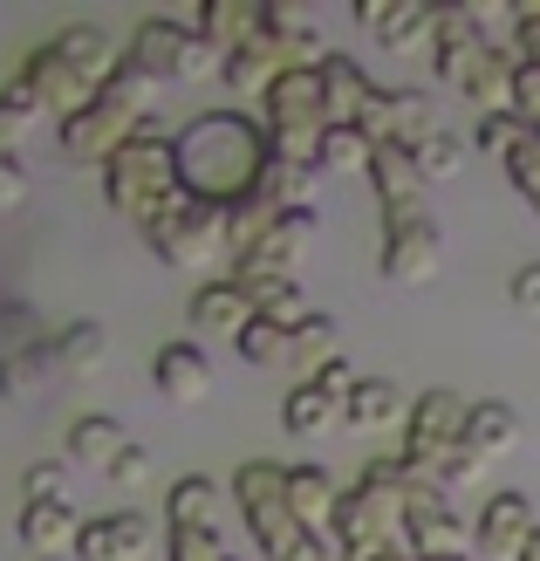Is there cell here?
Returning <instances> with one entry per match:
<instances>
[{"mask_svg":"<svg viewBox=\"0 0 540 561\" xmlns=\"http://www.w3.org/2000/svg\"><path fill=\"white\" fill-rule=\"evenodd\" d=\"M48 335H42V316L27 301H0V363H14L27 350H42Z\"/></svg>","mask_w":540,"mask_h":561,"instance_id":"836d02e7","label":"cell"},{"mask_svg":"<svg viewBox=\"0 0 540 561\" xmlns=\"http://www.w3.org/2000/svg\"><path fill=\"white\" fill-rule=\"evenodd\" d=\"M369 137L356 124H329L322 130V151H315V172H369Z\"/></svg>","mask_w":540,"mask_h":561,"instance_id":"1f68e13d","label":"cell"},{"mask_svg":"<svg viewBox=\"0 0 540 561\" xmlns=\"http://www.w3.org/2000/svg\"><path fill=\"white\" fill-rule=\"evenodd\" d=\"M466 445L479 459H499V453H514L520 445V411L506 404V398H486V404H472V417H466Z\"/></svg>","mask_w":540,"mask_h":561,"instance_id":"cb8c5ba5","label":"cell"},{"mask_svg":"<svg viewBox=\"0 0 540 561\" xmlns=\"http://www.w3.org/2000/svg\"><path fill=\"white\" fill-rule=\"evenodd\" d=\"M383 247H377V274L397 280V288H424L438 274V254H445V233L432 213H383Z\"/></svg>","mask_w":540,"mask_h":561,"instance_id":"52a82bcc","label":"cell"},{"mask_svg":"<svg viewBox=\"0 0 540 561\" xmlns=\"http://www.w3.org/2000/svg\"><path fill=\"white\" fill-rule=\"evenodd\" d=\"M21 541L42 561H62V548L82 541V514L69 507V500H35V507H21Z\"/></svg>","mask_w":540,"mask_h":561,"instance_id":"ac0fdd59","label":"cell"},{"mask_svg":"<svg viewBox=\"0 0 540 561\" xmlns=\"http://www.w3.org/2000/svg\"><path fill=\"white\" fill-rule=\"evenodd\" d=\"M219 561H233V554H219Z\"/></svg>","mask_w":540,"mask_h":561,"instance_id":"f907efd6","label":"cell"},{"mask_svg":"<svg viewBox=\"0 0 540 561\" xmlns=\"http://www.w3.org/2000/svg\"><path fill=\"white\" fill-rule=\"evenodd\" d=\"M137 130H145V124L124 117V110L90 103V110H76V117L62 124V151H69V164H110V158H117Z\"/></svg>","mask_w":540,"mask_h":561,"instance_id":"7c38bea8","label":"cell"},{"mask_svg":"<svg viewBox=\"0 0 540 561\" xmlns=\"http://www.w3.org/2000/svg\"><path fill=\"white\" fill-rule=\"evenodd\" d=\"M356 21L383 48H432V8L424 0H356Z\"/></svg>","mask_w":540,"mask_h":561,"instance_id":"2e32d148","label":"cell"},{"mask_svg":"<svg viewBox=\"0 0 540 561\" xmlns=\"http://www.w3.org/2000/svg\"><path fill=\"white\" fill-rule=\"evenodd\" d=\"M514 117H527L540 130V62H527V55H520V69H514Z\"/></svg>","mask_w":540,"mask_h":561,"instance_id":"7bdbcfd3","label":"cell"},{"mask_svg":"<svg viewBox=\"0 0 540 561\" xmlns=\"http://www.w3.org/2000/svg\"><path fill=\"white\" fill-rule=\"evenodd\" d=\"M527 541H533L527 493H486V507H479V520H472V548L479 554H499V561H520Z\"/></svg>","mask_w":540,"mask_h":561,"instance_id":"4fadbf2b","label":"cell"},{"mask_svg":"<svg viewBox=\"0 0 540 561\" xmlns=\"http://www.w3.org/2000/svg\"><path fill=\"white\" fill-rule=\"evenodd\" d=\"M185 316H192V329H226V335L240 343V329H246L253 316H261V308H253V295L240 288L233 274H212L206 288L192 295V308H185Z\"/></svg>","mask_w":540,"mask_h":561,"instance_id":"e0dca14e","label":"cell"},{"mask_svg":"<svg viewBox=\"0 0 540 561\" xmlns=\"http://www.w3.org/2000/svg\"><path fill=\"white\" fill-rule=\"evenodd\" d=\"M35 124H42L35 103H27L21 90H0V158H21V145L35 137Z\"/></svg>","mask_w":540,"mask_h":561,"instance_id":"d590c367","label":"cell"},{"mask_svg":"<svg viewBox=\"0 0 540 561\" xmlns=\"http://www.w3.org/2000/svg\"><path fill=\"white\" fill-rule=\"evenodd\" d=\"M472 527L451 514V500L438 486H411L404 493V554L411 561H438V554H466Z\"/></svg>","mask_w":540,"mask_h":561,"instance_id":"ba28073f","label":"cell"},{"mask_svg":"<svg viewBox=\"0 0 540 561\" xmlns=\"http://www.w3.org/2000/svg\"><path fill=\"white\" fill-rule=\"evenodd\" d=\"M151 480H158V459L145 453V445H124L117 466H110V486H117V493H145Z\"/></svg>","mask_w":540,"mask_h":561,"instance_id":"ab89813d","label":"cell"},{"mask_svg":"<svg viewBox=\"0 0 540 561\" xmlns=\"http://www.w3.org/2000/svg\"><path fill=\"white\" fill-rule=\"evenodd\" d=\"M377 96V82H369L356 69V55H322V103H329V124H356L363 117V103Z\"/></svg>","mask_w":540,"mask_h":561,"instance_id":"ffe728a7","label":"cell"},{"mask_svg":"<svg viewBox=\"0 0 540 561\" xmlns=\"http://www.w3.org/2000/svg\"><path fill=\"white\" fill-rule=\"evenodd\" d=\"M55 370H62V377L110 370V329L103 322H69L62 335H55Z\"/></svg>","mask_w":540,"mask_h":561,"instance_id":"4316f807","label":"cell"},{"mask_svg":"<svg viewBox=\"0 0 540 561\" xmlns=\"http://www.w3.org/2000/svg\"><path fill=\"white\" fill-rule=\"evenodd\" d=\"M179 145V185L185 199H206V206H240L253 199L261 185V164H267V130H253L240 110H219V117H198Z\"/></svg>","mask_w":540,"mask_h":561,"instance_id":"6da1fadb","label":"cell"},{"mask_svg":"<svg viewBox=\"0 0 540 561\" xmlns=\"http://www.w3.org/2000/svg\"><path fill=\"white\" fill-rule=\"evenodd\" d=\"M42 377H55V335L42 350H27V356H14V363H0V398H27Z\"/></svg>","mask_w":540,"mask_h":561,"instance_id":"8d00e7d4","label":"cell"},{"mask_svg":"<svg viewBox=\"0 0 540 561\" xmlns=\"http://www.w3.org/2000/svg\"><path fill=\"white\" fill-rule=\"evenodd\" d=\"M486 158H499V164H514L527 145H533V124L527 117H514V110H499V117H479V137H472Z\"/></svg>","mask_w":540,"mask_h":561,"instance_id":"d6a6232c","label":"cell"},{"mask_svg":"<svg viewBox=\"0 0 540 561\" xmlns=\"http://www.w3.org/2000/svg\"><path fill=\"white\" fill-rule=\"evenodd\" d=\"M14 90H21L27 103H35V110H55L62 124L76 117V110H90V103H96V90H90V82H82V76H76V69H69L55 48H35V55H27Z\"/></svg>","mask_w":540,"mask_h":561,"instance_id":"30bf717a","label":"cell"},{"mask_svg":"<svg viewBox=\"0 0 540 561\" xmlns=\"http://www.w3.org/2000/svg\"><path fill=\"white\" fill-rule=\"evenodd\" d=\"M151 390L164 404H206L212 398V363L198 343H164L151 356Z\"/></svg>","mask_w":540,"mask_h":561,"instance_id":"5bb4252c","label":"cell"},{"mask_svg":"<svg viewBox=\"0 0 540 561\" xmlns=\"http://www.w3.org/2000/svg\"><path fill=\"white\" fill-rule=\"evenodd\" d=\"M96 103H103V110H124V117H137V124H145V110L158 103V76H151V69H137L130 55H124V62L110 69V82L96 90Z\"/></svg>","mask_w":540,"mask_h":561,"instance_id":"f546056e","label":"cell"},{"mask_svg":"<svg viewBox=\"0 0 540 561\" xmlns=\"http://www.w3.org/2000/svg\"><path fill=\"white\" fill-rule=\"evenodd\" d=\"M192 27H198V35H206L219 55H233V48H246L253 35H261V8H246V0H206Z\"/></svg>","mask_w":540,"mask_h":561,"instance_id":"d4e9b609","label":"cell"},{"mask_svg":"<svg viewBox=\"0 0 540 561\" xmlns=\"http://www.w3.org/2000/svg\"><path fill=\"white\" fill-rule=\"evenodd\" d=\"M438 561H472V554H438Z\"/></svg>","mask_w":540,"mask_h":561,"instance_id":"681fc988","label":"cell"},{"mask_svg":"<svg viewBox=\"0 0 540 561\" xmlns=\"http://www.w3.org/2000/svg\"><path fill=\"white\" fill-rule=\"evenodd\" d=\"M130 62L151 69L158 82H206L226 55L198 35V27H185V21H145L130 35Z\"/></svg>","mask_w":540,"mask_h":561,"instance_id":"5b68a950","label":"cell"},{"mask_svg":"<svg viewBox=\"0 0 540 561\" xmlns=\"http://www.w3.org/2000/svg\"><path fill=\"white\" fill-rule=\"evenodd\" d=\"M335 500H343V486L329 480V466H288V507L308 535H329L335 527Z\"/></svg>","mask_w":540,"mask_h":561,"instance_id":"d6986e66","label":"cell"},{"mask_svg":"<svg viewBox=\"0 0 540 561\" xmlns=\"http://www.w3.org/2000/svg\"><path fill=\"white\" fill-rule=\"evenodd\" d=\"M233 500H240V514H246V527H253V541L267 548V561H280L308 527L295 520V507H288V466H274V459H246L240 472H233Z\"/></svg>","mask_w":540,"mask_h":561,"instance_id":"277c9868","label":"cell"},{"mask_svg":"<svg viewBox=\"0 0 540 561\" xmlns=\"http://www.w3.org/2000/svg\"><path fill=\"white\" fill-rule=\"evenodd\" d=\"M280 69H288V62H280V55H274L261 35H253L246 48H233V55L219 62L226 90H233V96H261V103H267V90H274V76H280Z\"/></svg>","mask_w":540,"mask_h":561,"instance_id":"484cf974","label":"cell"},{"mask_svg":"<svg viewBox=\"0 0 540 561\" xmlns=\"http://www.w3.org/2000/svg\"><path fill=\"white\" fill-rule=\"evenodd\" d=\"M411 158H417L424 179H459L466 172V137L438 130V137H424V145H411Z\"/></svg>","mask_w":540,"mask_h":561,"instance_id":"f35d334b","label":"cell"},{"mask_svg":"<svg viewBox=\"0 0 540 561\" xmlns=\"http://www.w3.org/2000/svg\"><path fill=\"white\" fill-rule=\"evenodd\" d=\"M506 179H514V192L527 199V213L540 219V130H533V145H527L514 164H506Z\"/></svg>","mask_w":540,"mask_h":561,"instance_id":"b9f144b4","label":"cell"},{"mask_svg":"<svg viewBox=\"0 0 540 561\" xmlns=\"http://www.w3.org/2000/svg\"><path fill=\"white\" fill-rule=\"evenodd\" d=\"M179 527L219 535V486L206 472H185V480H172V493H164V535H179Z\"/></svg>","mask_w":540,"mask_h":561,"instance_id":"44dd1931","label":"cell"},{"mask_svg":"<svg viewBox=\"0 0 540 561\" xmlns=\"http://www.w3.org/2000/svg\"><path fill=\"white\" fill-rule=\"evenodd\" d=\"M48 48L62 55V62H69L82 82H90V90H103V82H110V69L124 62V55H110V35H103V27H62V35H55Z\"/></svg>","mask_w":540,"mask_h":561,"instance_id":"603a6c76","label":"cell"},{"mask_svg":"<svg viewBox=\"0 0 540 561\" xmlns=\"http://www.w3.org/2000/svg\"><path fill=\"white\" fill-rule=\"evenodd\" d=\"M158 541V520L137 514V507H117L103 520H82V541H76V561H145Z\"/></svg>","mask_w":540,"mask_h":561,"instance_id":"8fae6325","label":"cell"},{"mask_svg":"<svg viewBox=\"0 0 540 561\" xmlns=\"http://www.w3.org/2000/svg\"><path fill=\"white\" fill-rule=\"evenodd\" d=\"M377 561H411V554H404V548H397V554H377Z\"/></svg>","mask_w":540,"mask_h":561,"instance_id":"c3c4849f","label":"cell"},{"mask_svg":"<svg viewBox=\"0 0 540 561\" xmlns=\"http://www.w3.org/2000/svg\"><path fill=\"white\" fill-rule=\"evenodd\" d=\"M369 185H377L383 213H424V185H432V179L417 172L411 145H377V151H369Z\"/></svg>","mask_w":540,"mask_h":561,"instance_id":"9a60e30c","label":"cell"},{"mask_svg":"<svg viewBox=\"0 0 540 561\" xmlns=\"http://www.w3.org/2000/svg\"><path fill=\"white\" fill-rule=\"evenodd\" d=\"M466 417H472V404L459 398V390H424V398H411V417H404V466L417 472V486H432L438 459L466 438Z\"/></svg>","mask_w":540,"mask_h":561,"instance_id":"8992f818","label":"cell"},{"mask_svg":"<svg viewBox=\"0 0 540 561\" xmlns=\"http://www.w3.org/2000/svg\"><path fill=\"white\" fill-rule=\"evenodd\" d=\"M179 199H185V185H179V145H172V137H158L151 124L103 164V206L137 219V227H151V219L164 206H179Z\"/></svg>","mask_w":540,"mask_h":561,"instance_id":"7a4b0ae2","label":"cell"},{"mask_svg":"<svg viewBox=\"0 0 540 561\" xmlns=\"http://www.w3.org/2000/svg\"><path fill=\"white\" fill-rule=\"evenodd\" d=\"M520 561H540V527H533V541L520 548Z\"/></svg>","mask_w":540,"mask_h":561,"instance_id":"7dc6e473","label":"cell"},{"mask_svg":"<svg viewBox=\"0 0 540 561\" xmlns=\"http://www.w3.org/2000/svg\"><path fill=\"white\" fill-rule=\"evenodd\" d=\"M172 541V561H219V535H206V527H179Z\"/></svg>","mask_w":540,"mask_h":561,"instance_id":"ee69618b","label":"cell"},{"mask_svg":"<svg viewBox=\"0 0 540 561\" xmlns=\"http://www.w3.org/2000/svg\"><path fill=\"white\" fill-rule=\"evenodd\" d=\"M343 398H329L322 383H295L288 398H280V425H288L295 438H329L335 425H343Z\"/></svg>","mask_w":540,"mask_h":561,"instance_id":"7402d4cb","label":"cell"},{"mask_svg":"<svg viewBox=\"0 0 540 561\" xmlns=\"http://www.w3.org/2000/svg\"><path fill=\"white\" fill-rule=\"evenodd\" d=\"M514 308H527V316H540V261H527L514 274Z\"/></svg>","mask_w":540,"mask_h":561,"instance_id":"bcb514c9","label":"cell"},{"mask_svg":"<svg viewBox=\"0 0 540 561\" xmlns=\"http://www.w3.org/2000/svg\"><path fill=\"white\" fill-rule=\"evenodd\" d=\"M335 329H343V322H335V316H322V308H315V316H308L301 329H288V363L301 370V383L315 377L322 363H335V356H343V350H335Z\"/></svg>","mask_w":540,"mask_h":561,"instance_id":"4dcf8cb0","label":"cell"},{"mask_svg":"<svg viewBox=\"0 0 540 561\" xmlns=\"http://www.w3.org/2000/svg\"><path fill=\"white\" fill-rule=\"evenodd\" d=\"M27 206V164L21 158H0V213Z\"/></svg>","mask_w":540,"mask_h":561,"instance_id":"f6af8a7d","label":"cell"},{"mask_svg":"<svg viewBox=\"0 0 540 561\" xmlns=\"http://www.w3.org/2000/svg\"><path fill=\"white\" fill-rule=\"evenodd\" d=\"M356 130L369 137V145H424V137H438V103L424 96V90H377L363 103V117Z\"/></svg>","mask_w":540,"mask_h":561,"instance_id":"9c48e42d","label":"cell"},{"mask_svg":"<svg viewBox=\"0 0 540 561\" xmlns=\"http://www.w3.org/2000/svg\"><path fill=\"white\" fill-rule=\"evenodd\" d=\"M253 308H261L267 322H280V329H301L315 308H308V295H301V280H267V288H253Z\"/></svg>","mask_w":540,"mask_h":561,"instance_id":"e575fe53","label":"cell"},{"mask_svg":"<svg viewBox=\"0 0 540 561\" xmlns=\"http://www.w3.org/2000/svg\"><path fill=\"white\" fill-rule=\"evenodd\" d=\"M343 411H349V425H397V417H411V398H404V383H390V377H356Z\"/></svg>","mask_w":540,"mask_h":561,"instance_id":"f1b7e54d","label":"cell"},{"mask_svg":"<svg viewBox=\"0 0 540 561\" xmlns=\"http://www.w3.org/2000/svg\"><path fill=\"white\" fill-rule=\"evenodd\" d=\"M124 445H130V432L117 425V417H103V411H90V417H76V425H69V459L76 466H103L110 472Z\"/></svg>","mask_w":540,"mask_h":561,"instance_id":"83f0119b","label":"cell"},{"mask_svg":"<svg viewBox=\"0 0 540 561\" xmlns=\"http://www.w3.org/2000/svg\"><path fill=\"white\" fill-rule=\"evenodd\" d=\"M240 356L253 363V370H274V363H288V329L267 322V316H253L240 329Z\"/></svg>","mask_w":540,"mask_h":561,"instance_id":"74e56055","label":"cell"},{"mask_svg":"<svg viewBox=\"0 0 540 561\" xmlns=\"http://www.w3.org/2000/svg\"><path fill=\"white\" fill-rule=\"evenodd\" d=\"M151 254L158 261H172L185 274H212L219 261H233V240H226V206H206V199H179V206H164L151 227Z\"/></svg>","mask_w":540,"mask_h":561,"instance_id":"3957f363","label":"cell"},{"mask_svg":"<svg viewBox=\"0 0 540 561\" xmlns=\"http://www.w3.org/2000/svg\"><path fill=\"white\" fill-rule=\"evenodd\" d=\"M21 493H27V507H35V500H69V472L55 459H35L21 472Z\"/></svg>","mask_w":540,"mask_h":561,"instance_id":"60d3db41","label":"cell"}]
</instances>
